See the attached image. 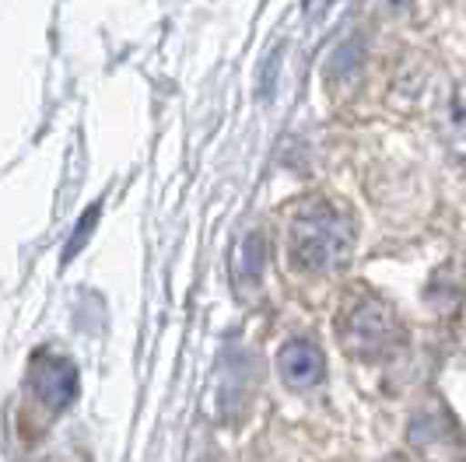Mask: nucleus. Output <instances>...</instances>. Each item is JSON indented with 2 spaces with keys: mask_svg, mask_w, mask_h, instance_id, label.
<instances>
[{
  "mask_svg": "<svg viewBox=\"0 0 466 462\" xmlns=\"http://www.w3.org/2000/svg\"><path fill=\"white\" fill-rule=\"evenodd\" d=\"M288 249H291L295 266L312 270V274H329V270H340L350 259L354 228L340 210L327 207V204H312L291 221Z\"/></svg>",
  "mask_w": 466,
  "mask_h": 462,
  "instance_id": "1",
  "label": "nucleus"
},
{
  "mask_svg": "<svg viewBox=\"0 0 466 462\" xmlns=\"http://www.w3.org/2000/svg\"><path fill=\"white\" fill-rule=\"evenodd\" d=\"M340 344L348 354L361 361L382 357L390 346L397 344V319L382 301H361L354 305L340 329Z\"/></svg>",
  "mask_w": 466,
  "mask_h": 462,
  "instance_id": "2",
  "label": "nucleus"
},
{
  "mask_svg": "<svg viewBox=\"0 0 466 462\" xmlns=\"http://www.w3.org/2000/svg\"><path fill=\"white\" fill-rule=\"evenodd\" d=\"M28 389L43 403V410L60 414L77 396V368L60 354H39L28 371Z\"/></svg>",
  "mask_w": 466,
  "mask_h": 462,
  "instance_id": "3",
  "label": "nucleus"
},
{
  "mask_svg": "<svg viewBox=\"0 0 466 462\" xmlns=\"http://www.w3.org/2000/svg\"><path fill=\"white\" fill-rule=\"evenodd\" d=\"M278 371L288 389H312V386L323 382V371H327L323 350L312 340H305V336H295V340H288V344L280 346Z\"/></svg>",
  "mask_w": 466,
  "mask_h": 462,
  "instance_id": "4",
  "label": "nucleus"
},
{
  "mask_svg": "<svg viewBox=\"0 0 466 462\" xmlns=\"http://www.w3.org/2000/svg\"><path fill=\"white\" fill-rule=\"evenodd\" d=\"M410 441L424 459H445V456H456V435L449 427V420L439 414H420L410 424Z\"/></svg>",
  "mask_w": 466,
  "mask_h": 462,
  "instance_id": "5",
  "label": "nucleus"
},
{
  "mask_svg": "<svg viewBox=\"0 0 466 462\" xmlns=\"http://www.w3.org/2000/svg\"><path fill=\"white\" fill-rule=\"evenodd\" d=\"M449 144L452 155L466 165V85L452 98V116H449Z\"/></svg>",
  "mask_w": 466,
  "mask_h": 462,
  "instance_id": "6",
  "label": "nucleus"
},
{
  "mask_svg": "<svg viewBox=\"0 0 466 462\" xmlns=\"http://www.w3.org/2000/svg\"><path fill=\"white\" fill-rule=\"evenodd\" d=\"M259 270H263V238L259 235H249L246 242H242V249H238V274L242 280H253L259 277Z\"/></svg>",
  "mask_w": 466,
  "mask_h": 462,
  "instance_id": "7",
  "label": "nucleus"
},
{
  "mask_svg": "<svg viewBox=\"0 0 466 462\" xmlns=\"http://www.w3.org/2000/svg\"><path fill=\"white\" fill-rule=\"evenodd\" d=\"M95 217H98V207H92V210H88V214H85V217H81V228H77V235L70 238L67 256H64V259H70V256H74V253H77V249H81V242H85V235H88V228H92V225H95Z\"/></svg>",
  "mask_w": 466,
  "mask_h": 462,
  "instance_id": "8",
  "label": "nucleus"
},
{
  "mask_svg": "<svg viewBox=\"0 0 466 462\" xmlns=\"http://www.w3.org/2000/svg\"><path fill=\"white\" fill-rule=\"evenodd\" d=\"M386 4H403V0H386Z\"/></svg>",
  "mask_w": 466,
  "mask_h": 462,
  "instance_id": "9",
  "label": "nucleus"
},
{
  "mask_svg": "<svg viewBox=\"0 0 466 462\" xmlns=\"http://www.w3.org/2000/svg\"><path fill=\"white\" fill-rule=\"evenodd\" d=\"M386 462H400V459H386Z\"/></svg>",
  "mask_w": 466,
  "mask_h": 462,
  "instance_id": "10",
  "label": "nucleus"
}]
</instances>
